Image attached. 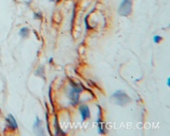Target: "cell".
Wrapping results in <instances>:
<instances>
[{
  "mask_svg": "<svg viewBox=\"0 0 170 136\" xmlns=\"http://www.w3.org/2000/svg\"><path fill=\"white\" fill-rule=\"evenodd\" d=\"M111 100L113 103H116V104L119 106H124L128 102H130V97L123 90H117L114 94L112 95Z\"/></svg>",
  "mask_w": 170,
  "mask_h": 136,
  "instance_id": "6da1fadb",
  "label": "cell"
},
{
  "mask_svg": "<svg viewBox=\"0 0 170 136\" xmlns=\"http://www.w3.org/2000/svg\"><path fill=\"white\" fill-rule=\"evenodd\" d=\"M71 89L68 91V96L70 99L71 104L72 105H77L79 103V99H80V95L82 92V88L74 84H71Z\"/></svg>",
  "mask_w": 170,
  "mask_h": 136,
  "instance_id": "7a4b0ae2",
  "label": "cell"
},
{
  "mask_svg": "<svg viewBox=\"0 0 170 136\" xmlns=\"http://www.w3.org/2000/svg\"><path fill=\"white\" fill-rule=\"evenodd\" d=\"M132 10V0H122L118 7V14L122 16H128Z\"/></svg>",
  "mask_w": 170,
  "mask_h": 136,
  "instance_id": "3957f363",
  "label": "cell"
},
{
  "mask_svg": "<svg viewBox=\"0 0 170 136\" xmlns=\"http://www.w3.org/2000/svg\"><path fill=\"white\" fill-rule=\"evenodd\" d=\"M5 120H6V123L8 125V127L11 130H17L18 129L17 121L15 120V118H14V116L12 115V114H8L7 117L5 118Z\"/></svg>",
  "mask_w": 170,
  "mask_h": 136,
  "instance_id": "277c9868",
  "label": "cell"
},
{
  "mask_svg": "<svg viewBox=\"0 0 170 136\" xmlns=\"http://www.w3.org/2000/svg\"><path fill=\"white\" fill-rule=\"evenodd\" d=\"M80 112H81V115H82V120L85 121L87 118H89L91 116V113H90V109L89 107L87 105L83 104L80 106Z\"/></svg>",
  "mask_w": 170,
  "mask_h": 136,
  "instance_id": "5b68a950",
  "label": "cell"
},
{
  "mask_svg": "<svg viewBox=\"0 0 170 136\" xmlns=\"http://www.w3.org/2000/svg\"><path fill=\"white\" fill-rule=\"evenodd\" d=\"M54 125H55V128H56V135H65L66 133L62 131V129L60 128V126L58 125V118L57 116L55 115V119H54Z\"/></svg>",
  "mask_w": 170,
  "mask_h": 136,
  "instance_id": "8992f818",
  "label": "cell"
},
{
  "mask_svg": "<svg viewBox=\"0 0 170 136\" xmlns=\"http://www.w3.org/2000/svg\"><path fill=\"white\" fill-rule=\"evenodd\" d=\"M19 35L22 38L28 37V35H29V28H27V27H23V28H21L19 30Z\"/></svg>",
  "mask_w": 170,
  "mask_h": 136,
  "instance_id": "52a82bcc",
  "label": "cell"
},
{
  "mask_svg": "<svg viewBox=\"0 0 170 136\" xmlns=\"http://www.w3.org/2000/svg\"><path fill=\"white\" fill-rule=\"evenodd\" d=\"M41 125H42V123H41L40 118L38 117V116H36V121H35V123H34V129H35V130H38V131H42Z\"/></svg>",
  "mask_w": 170,
  "mask_h": 136,
  "instance_id": "ba28073f",
  "label": "cell"
},
{
  "mask_svg": "<svg viewBox=\"0 0 170 136\" xmlns=\"http://www.w3.org/2000/svg\"><path fill=\"white\" fill-rule=\"evenodd\" d=\"M35 75H39V77H44V67L43 66H40L39 68L37 69V70L35 72Z\"/></svg>",
  "mask_w": 170,
  "mask_h": 136,
  "instance_id": "9c48e42d",
  "label": "cell"
},
{
  "mask_svg": "<svg viewBox=\"0 0 170 136\" xmlns=\"http://www.w3.org/2000/svg\"><path fill=\"white\" fill-rule=\"evenodd\" d=\"M153 41H154L155 44H158L160 41H162V37L161 36H158V35H155L154 37H153Z\"/></svg>",
  "mask_w": 170,
  "mask_h": 136,
  "instance_id": "30bf717a",
  "label": "cell"
},
{
  "mask_svg": "<svg viewBox=\"0 0 170 136\" xmlns=\"http://www.w3.org/2000/svg\"><path fill=\"white\" fill-rule=\"evenodd\" d=\"M34 18L36 20H41L43 18V15L41 12H34Z\"/></svg>",
  "mask_w": 170,
  "mask_h": 136,
  "instance_id": "8fae6325",
  "label": "cell"
},
{
  "mask_svg": "<svg viewBox=\"0 0 170 136\" xmlns=\"http://www.w3.org/2000/svg\"><path fill=\"white\" fill-rule=\"evenodd\" d=\"M88 18H89V15H88L87 17H86V19H85V23H86L87 29H88V30H90V29L92 28V27H90V25H89V22H88Z\"/></svg>",
  "mask_w": 170,
  "mask_h": 136,
  "instance_id": "7c38bea8",
  "label": "cell"
},
{
  "mask_svg": "<svg viewBox=\"0 0 170 136\" xmlns=\"http://www.w3.org/2000/svg\"><path fill=\"white\" fill-rule=\"evenodd\" d=\"M167 85H170V79H167Z\"/></svg>",
  "mask_w": 170,
  "mask_h": 136,
  "instance_id": "4fadbf2b",
  "label": "cell"
},
{
  "mask_svg": "<svg viewBox=\"0 0 170 136\" xmlns=\"http://www.w3.org/2000/svg\"><path fill=\"white\" fill-rule=\"evenodd\" d=\"M50 1H54V0H50Z\"/></svg>",
  "mask_w": 170,
  "mask_h": 136,
  "instance_id": "5bb4252c",
  "label": "cell"
},
{
  "mask_svg": "<svg viewBox=\"0 0 170 136\" xmlns=\"http://www.w3.org/2000/svg\"><path fill=\"white\" fill-rule=\"evenodd\" d=\"M57 1H60V0H57Z\"/></svg>",
  "mask_w": 170,
  "mask_h": 136,
  "instance_id": "9a60e30c",
  "label": "cell"
},
{
  "mask_svg": "<svg viewBox=\"0 0 170 136\" xmlns=\"http://www.w3.org/2000/svg\"><path fill=\"white\" fill-rule=\"evenodd\" d=\"M14 1H15V0H14Z\"/></svg>",
  "mask_w": 170,
  "mask_h": 136,
  "instance_id": "2e32d148",
  "label": "cell"
}]
</instances>
